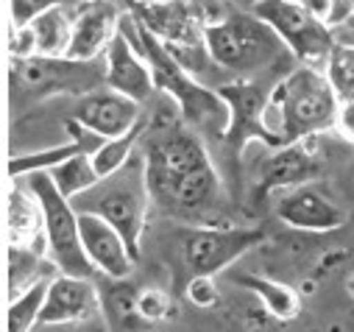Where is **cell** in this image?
Instances as JSON below:
<instances>
[{
	"label": "cell",
	"mask_w": 354,
	"mask_h": 332,
	"mask_svg": "<svg viewBox=\"0 0 354 332\" xmlns=\"http://www.w3.org/2000/svg\"><path fill=\"white\" fill-rule=\"evenodd\" d=\"M129 12L170 50H182L204 48L207 23L218 20L226 9L201 3V0H153V3H134Z\"/></svg>",
	"instance_id": "obj_10"
},
{
	"label": "cell",
	"mask_w": 354,
	"mask_h": 332,
	"mask_svg": "<svg viewBox=\"0 0 354 332\" xmlns=\"http://www.w3.org/2000/svg\"><path fill=\"white\" fill-rule=\"evenodd\" d=\"M265 240L259 226H190L182 232L179 257L190 277H218Z\"/></svg>",
	"instance_id": "obj_9"
},
{
	"label": "cell",
	"mask_w": 354,
	"mask_h": 332,
	"mask_svg": "<svg viewBox=\"0 0 354 332\" xmlns=\"http://www.w3.org/2000/svg\"><path fill=\"white\" fill-rule=\"evenodd\" d=\"M126 23H131L129 28H131L142 56L151 64L156 90H162L165 95L173 98V104L182 112V120L190 123L196 131L218 134L223 140L226 126H229V107L218 95V90L204 84L201 78H196L179 59L173 56V50L162 39H156L145 26H140L131 17V12L126 15Z\"/></svg>",
	"instance_id": "obj_3"
},
{
	"label": "cell",
	"mask_w": 354,
	"mask_h": 332,
	"mask_svg": "<svg viewBox=\"0 0 354 332\" xmlns=\"http://www.w3.org/2000/svg\"><path fill=\"white\" fill-rule=\"evenodd\" d=\"M326 75L340 101L354 98V42H335L329 62H326Z\"/></svg>",
	"instance_id": "obj_26"
},
{
	"label": "cell",
	"mask_w": 354,
	"mask_h": 332,
	"mask_svg": "<svg viewBox=\"0 0 354 332\" xmlns=\"http://www.w3.org/2000/svg\"><path fill=\"white\" fill-rule=\"evenodd\" d=\"M251 12L282 37L299 64H310L318 70L326 67L337 39L332 28L321 23L301 0H259Z\"/></svg>",
	"instance_id": "obj_8"
},
{
	"label": "cell",
	"mask_w": 354,
	"mask_h": 332,
	"mask_svg": "<svg viewBox=\"0 0 354 332\" xmlns=\"http://www.w3.org/2000/svg\"><path fill=\"white\" fill-rule=\"evenodd\" d=\"M104 67H106V87L120 93V95H129V98L142 104L156 90L151 64L142 56L126 17H123V26H120L118 37L112 39V45L104 53Z\"/></svg>",
	"instance_id": "obj_13"
},
{
	"label": "cell",
	"mask_w": 354,
	"mask_h": 332,
	"mask_svg": "<svg viewBox=\"0 0 354 332\" xmlns=\"http://www.w3.org/2000/svg\"><path fill=\"white\" fill-rule=\"evenodd\" d=\"M173 313V299L159 288H145L137 293V315L142 321H165Z\"/></svg>",
	"instance_id": "obj_28"
},
{
	"label": "cell",
	"mask_w": 354,
	"mask_h": 332,
	"mask_svg": "<svg viewBox=\"0 0 354 332\" xmlns=\"http://www.w3.org/2000/svg\"><path fill=\"white\" fill-rule=\"evenodd\" d=\"M348 293L354 296V274H351V279H348Z\"/></svg>",
	"instance_id": "obj_34"
},
{
	"label": "cell",
	"mask_w": 354,
	"mask_h": 332,
	"mask_svg": "<svg viewBox=\"0 0 354 332\" xmlns=\"http://www.w3.org/2000/svg\"><path fill=\"white\" fill-rule=\"evenodd\" d=\"M313 174H315V154L307 148V142L274 148V154L265 156L254 174V201L268 199L271 193H285L290 187H299Z\"/></svg>",
	"instance_id": "obj_18"
},
{
	"label": "cell",
	"mask_w": 354,
	"mask_h": 332,
	"mask_svg": "<svg viewBox=\"0 0 354 332\" xmlns=\"http://www.w3.org/2000/svg\"><path fill=\"white\" fill-rule=\"evenodd\" d=\"M218 95L229 107V126L223 134V142L240 154L248 142H262L265 145V104H268V93H265L254 78H229L226 84L218 87Z\"/></svg>",
	"instance_id": "obj_11"
},
{
	"label": "cell",
	"mask_w": 354,
	"mask_h": 332,
	"mask_svg": "<svg viewBox=\"0 0 354 332\" xmlns=\"http://www.w3.org/2000/svg\"><path fill=\"white\" fill-rule=\"evenodd\" d=\"M78 223H81V246L86 260L93 263V268L98 274H104L106 279H129L137 263V255L131 252V246L126 243V237L106 223L98 215L90 212H78Z\"/></svg>",
	"instance_id": "obj_15"
},
{
	"label": "cell",
	"mask_w": 354,
	"mask_h": 332,
	"mask_svg": "<svg viewBox=\"0 0 354 332\" xmlns=\"http://www.w3.org/2000/svg\"><path fill=\"white\" fill-rule=\"evenodd\" d=\"M221 3H232V9H248L251 12L259 0H221Z\"/></svg>",
	"instance_id": "obj_32"
},
{
	"label": "cell",
	"mask_w": 354,
	"mask_h": 332,
	"mask_svg": "<svg viewBox=\"0 0 354 332\" xmlns=\"http://www.w3.org/2000/svg\"><path fill=\"white\" fill-rule=\"evenodd\" d=\"M120 26H123V15L118 12L112 0H81L73 15V42L67 59L75 62L104 59Z\"/></svg>",
	"instance_id": "obj_14"
},
{
	"label": "cell",
	"mask_w": 354,
	"mask_h": 332,
	"mask_svg": "<svg viewBox=\"0 0 354 332\" xmlns=\"http://www.w3.org/2000/svg\"><path fill=\"white\" fill-rule=\"evenodd\" d=\"M53 185L59 187V193L64 199H75L81 193H86L93 185L101 182V174L95 171V162H93V154H86V151H78L75 156L64 159L62 165H56L53 171H48Z\"/></svg>",
	"instance_id": "obj_22"
},
{
	"label": "cell",
	"mask_w": 354,
	"mask_h": 332,
	"mask_svg": "<svg viewBox=\"0 0 354 332\" xmlns=\"http://www.w3.org/2000/svg\"><path fill=\"white\" fill-rule=\"evenodd\" d=\"M73 15L75 6H59L28 23L37 45V56H56V59L67 56L73 42Z\"/></svg>",
	"instance_id": "obj_20"
},
{
	"label": "cell",
	"mask_w": 354,
	"mask_h": 332,
	"mask_svg": "<svg viewBox=\"0 0 354 332\" xmlns=\"http://www.w3.org/2000/svg\"><path fill=\"white\" fill-rule=\"evenodd\" d=\"M340 98L326 70L296 64L268 90L265 104V145L285 148L307 142L329 129H337Z\"/></svg>",
	"instance_id": "obj_2"
},
{
	"label": "cell",
	"mask_w": 354,
	"mask_h": 332,
	"mask_svg": "<svg viewBox=\"0 0 354 332\" xmlns=\"http://www.w3.org/2000/svg\"><path fill=\"white\" fill-rule=\"evenodd\" d=\"M153 196L148 187V171H145V156L134 154L120 171L104 176L98 185H93L86 193L73 199V207L78 212H90L112 223L131 252L140 257V240L148 226Z\"/></svg>",
	"instance_id": "obj_5"
},
{
	"label": "cell",
	"mask_w": 354,
	"mask_h": 332,
	"mask_svg": "<svg viewBox=\"0 0 354 332\" xmlns=\"http://www.w3.org/2000/svg\"><path fill=\"white\" fill-rule=\"evenodd\" d=\"M351 42H354V39H351Z\"/></svg>",
	"instance_id": "obj_35"
},
{
	"label": "cell",
	"mask_w": 354,
	"mask_h": 332,
	"mask_svg": "<svg viewBox=\"0 0 354 332\" xmlns=\"http://www.w3.org/2000/svg\"><path fill=\"white\" fill-rule=\"evenodd\" d=\"M6 237L9 246L20 248H45V226H42V210L34 193L12 190L9 193V207H6Z\"/></svg>",
	"instance_id": "obj_19"
},
{
	"label": "cell",
	"mask_w": 354,
	"mask_h": 332,
	"mask_svg": "<svg viewBox=\"0 0 354 332\" xmlns=\"http://www.w3.org/2000/svg\"><path fill=\"white\" fill-rule=\"evenodd\" d=\"M337 131L354 142V98L340 101V115H337Z\"/></svg>",
	"instance_id": "obj_31"
},
{
	"label": "cell",
	"mask_w": 354,
	"mask_h": 332,
	"mask_svg": "<svg viewBox=\"0 0 354 332\" xmlns=\"http://www.w3.org/2000/svg\"><path fill=\"white\" fill-rule=\"evenodd\" d=\"M142 156L153 204L165 215L196 226H215L212 215L221 204V179L193 129L179 120L148 126Z\"/></svg>",
	"instance_id": "obj_1"
},
{
	"label": "cell",
	"mask_w": 354,
	"mask_h": 332,
	"mask_svg": "<svg viewBox=\"0 0 354 332\" xmlns=\"http://www.w3.org/2000/svg\"><path fill=\"white\" fill-rule=\"evenodd\" d=\"M145 129H148V123L142 120V123L134 126L131 131H126V134H120V137H109V140H104V145L93 154L95 171L101 174V179L109 176V174H115V171H120L123 165L137 154V145L145 140Z\"/></svg>",
	"instance_id": "obj_25"
},
{
	"label": "cell",
	"mask_w": 354,
	"mask_h": 332,
	"mask_svg": "<svg viewBox=\"0 0 354 332\" xmlns=\"http://www.w3.org/2000/svg\"><path fill=\"white\" fill-rule=\"evenodd\" d=\"M237 282L251 290L268 315H274L277 321H293L299 313H301V296L285 285V282H277L271 277H257V274H240Z\"/></svg>",
	"instance_id": "obj_21"
},
{
	"label": "cell",
	"mask_w": 354,
	"mask_h": 332,
	"mask_svg": "<svg viewBox=\"0 0 354 332\" xmlns=\"http://www.w3.org/2000/svg\"><path fill=\"white\" fill-rule=\"evenodd\" d=\"M81 0H12V20L15 26H28L39 15L59 6H78Z\"/></svg>",
	"instance_id": "obj_29"
},
{
	"label": "cell",
	"mask_w": 354,
	"mask_h": 332,
	"mask_svg": "<svg viewBox=\"0 0 354 332\" xmlns=\"http://www.w3.org/2000/svg\"><path fill=\"white\" fill-rule=\"evenodd\" d=\"M301 3L329 28H337L354 20V0H301Z\"/></svg>",
	"instance_id": "obj_27"
},
{
	"label": "cell",
	"mask_w": 354,
	"mask_h": 332,
	"mask_svg": "<svg viewBox=\"0 0 354 332\" xmlns=\"http://www.w3.org/2000/svg\"><path fill=\"white\" fill-rule=\"evenodd\" d=\"M185 293H187V299H190L196 307H212V304H218V285H215V277H204V274L190 277Z\"/></svg>",
	"instance_id": "obj_30"
},
{
	"label": "cell",
	"mask_w": 354,
	"mask_h": 332,
	"mask_svg": "<svg viewBox=\"0 0 354 332\" xmlns=\"http://www.w3.org/2000/svg\"><path fill=\"white\" fill-rule=\"evenodd\" d=\"M26 179H28V190L34 193V199L39 201V210H42L48 257L56 266V271L75 274V277H93L95 268L84 255L78 210L73 207V201L59 193L50 174H31Z\"/></svg>",
	"instance_id": "obj_7"
},
{
	"label": "cell",
	"mask_w": 354,
	"mask_h": 332,
	"mask_svg": "<svg viewBox=\"0 0 354 332\" xmlns=\"http://www.w3.org/2000/svg\"><path fill=\"white\" fill-rule=\"evenodd\" d=\"M70 118H75L81 126H86L90 131L109 140V137H120L142 123V104L109 90V87H101L90 95L78 98Z\"/></svg>",
	"instance_id": "obj_17"
},
{
	"label": "cell",
	"mask_w": 354,
	"mask_h": 332,
	"mask_svg": "<svg viewBox=\"0 0 354 332\" xmlns=\"http://www.w3.org/2000/svg\"><path fill=\"white\" fill-rule=\"evenodd\" d=\"M134 3H153V0H129V6H134ZM201 3H212V6H223L221 0H201Z\"/></svg>",
	"instance_id": "obj_33"
},
{
	"label": "cell",
	"mask_w": 354,
	"mask_h": 332,
	"mask_svg": "<svg viewBox=\"0 0 354 332\" xmlns=\"http://www.w3.org/2000/svg\"><path fill=\"white\" fill-rule=\"evenodd\" d=\"M101 296L90 277L56 274L48 285V296L39 313L42 326H81L98 318Z\"/></svg>",
	"instance_id": "obj_12"
},
{
	"label": "cell",
	"mask_w": 354,
	"mask_h": 332,
	"mask_svg": "<svg viewBox=\"0 0 354 332\" xmlns=\"http://www.w3.org/2000/svg\"><path fill=\"white\" fill-rule=\"evenodd\" d=\"M277 218L301 232H335L346 223L343 207L315 185H299L285 190L274 207Z\"/></svg>",
	"instance_id": "obj_16"
},
{
	"label": "cell",
	"mask_w": 354,
	"mask_h": 332,
	"mask_svg": "<svg viewBox=\"0 0 354 332\" xmlns=\"http://www.w3.org/2000/svg\"><path fill=\"white\" fill-rule=\"evenodd\" d=\"M78 151H84L75 140H64L62 145H50L42 151H31V154H17L9 159V176L12 179H23L31 174H48L56 165H62L64 159L75 156Z\"/></svg>",
	"instance_id": "obj_23"
},
{
	"label": "cell",
	"mask_w": 354,
	"mask_h": 332,
	"mask_svg": "<svg viewBox=\"0 0 354 332\" xmlns=\"http://www.w3.org/2000/svg\"><path fill=\"white\" fill-rule=\"evenodd\" d=\"M204 45L215 64L232 78H254L293 59L282 37L248 9H226L218 20L207 23Z\"/></svg>",
	"instance_id": "obj_4"
},
{
	"label": "cell",
	"mask_w": 354,
	"mask_h": 332,
	"mask_svg": "<svg viewBox=\"0 0 354 332\" xmlns=\"http://www.w3.org/2000/svg\"><path fill=\"white\" fill-rule=\"evenodd\" d=\"M106 87L104 59L75 62L67 56H31L12 64V101H45L50 95H90Z\"/></svg>",
	"instance_id": "obj_6"
},
{
	"label": "cell",
	"mask_w": 354,
	"mask_h": 332,
	"mask_svg": "<svg viewBox=\"0 0 354 332\" xmlns=\"http://www.w3.org/2000/svg\"><path fill=\"white\" fill-rule=\"evenodd\" d=\"M53 277H45V279L34 282L28 290H23L15 299H9V313H6V329L9 332H31L39 324V313H42V304H45V296H48V285H50Z\"/></svg>",
	"instance_id": "obj_24"
}]
</instances>
